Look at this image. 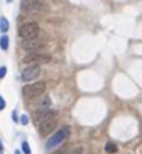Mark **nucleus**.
Wrapping results in <instances>:
<instances>
[{
	"label": "nucleus",
	"instance_id": "obj_9",
	"mask_svg": "<svg viewBox=\"0 0 142 154\" xmlns=\"http://www.w3.org/2000/svg\"><path fill=\"white\" fill-rule=\"evenodd\" d=\"M50 104H52L50 98H49V97H45L43 100H41V101L38 102V109H39V111H42V109H49Z\"/></svg>",
	"mask_w": 142,
	"mask_h": 154
},
{
	"label": "nucleus",
	"instance_id": "obj_4",
	"mask_svg": "<svg viewBox=\"0 0 142 154\" xmlns=\"http://www.w3.org/2000/svg\"><path fill=\"white\" fill-rule=\"evenodd\" d=\"M38 34H39V25L36 23H27L18 29V35L24 39H36Z\"/></svg>",
	"mask_w": 142,
	"mask_h": 154
},
{
	"label": "nucleus",
	"instance_id": "obj_16",
	"mask_svg": "<svg viewBox=\"0 0 142 154\" xmlns=\"http://www.w3.org/2000/svg\"><path fill=\"white\" fill-rule=\"evenodd\" d=\"M6 73H7V69H6L4 66H1V67H0V79H4Z\"/></svg>",
	"mask_w": 142,
	"mask_h": 154
},
{
	"label": "nucleus",
	"instance_id": "obj_14",
	"mask_svg": "<svg viewBox=\"0 0 142 154\" xmlns=\"http://www.w3.org/2000/svg\"><path fill=\"white\" fill-rule=\"evenodd\" d=\"M20 122L22 123L24 126H27L29 123V119H28V116L27 115H21V118H20Z\"/></svg>",
	"mask_w": 142,
	"mask_h": 154
},
{
	"label": "nucleus",
	"instance_id": "obj_19",
	"mask_svg": "<svg viewBox=\"0 0 142 154\" xmlns=\"http://www.w3.org/2000/svg\"><path fill=\"white\" fill-rule=\"evenodd\" d=\"M13 119H14V121H17V112H14V114H13Z\"/></svg>",
	"mask_w": 142,
	"mask_h": 154
},
{
	"label": "nucleus",
	"instance_id": "obj_7",
	"mask_svg": "<svg viewBox=\"0 0 142 154\" xmlns=\"http://www.w3.org/2000/svg\"><path fill=\"white\" fill-rule=\"evenodd\" d=\"M22 48L28 52H39L42 48H45V44L42 41H36V39H29L27 41L25 39L22 42Z\"/></svg>",
	"mask_w": 142,
	"mask_h": 154
},
{
	"label": "nucleus",
	"instance_id": "obj_15",
	"mask_svg": "<svg viewBox=\"0 0 142 154\" xmlns=\"http://www.w3.org/2000/svg\"><path fill=\"white\" fill-rule=\"evenodd\" d=\"M82 153H84V149H82V147H75V149L71 150L70 154H82Z\"/></svg>",
	"mask_w": 142,
	"mask_h": 154
},
{
	"label": "nucleus",
	"instance_id": "obj_3",
	"mask_svg": "<svg viewBox=\"0 0 142 154\" xmlns=\"http://www.w3.org/2000/svg\"><path fill=\"white\" fill-rule=\"evenodd\" d=\"M20 8L24 13H41L48 10L42 0H22L20 3Z\"/></svg>",
	"mask_w": 142,
	"mask_h": 154
},
{
	"label": "nucleus",
	"instance_id": "obj_5",
	"mask_svg": "<svg viewBox=\"0 0 142 154\" xmlns=\"http://www.w3.org/2000/svg\"><path fill=\"white\" fill-rule=\"evenodd\" d=\"M49 60H50V56L43 55L41 52H28L27 56L22 57V63H27V65H41Z\"/></svg>",
	"mask_w": 142,
	"mask_h": 154
},
{
	"label": "nucleus",
	"instance_id": "obj_1",
	"mask_svg": "<svg viewBox=\"0 0 142 154\" xmlns=\"http://www.w3.org/2000/svg\"><path fill=\"white\" fill-rule=\"evenodd\" d=\"M46 88V83L45 81H36V83H32V84H27L22 87V95L28 100H32V98H36L39 95L45 93Z\"/></svg>",
	"mask_w": 142,
	"mask_h": 154
},
{
	"label": "nucleus",
	"instance_id": "obj_23",
	"mask_svg": "<svg viewBox=\"0 0 142 154\" xmlns=\"http://www.w3.org/2000/svg\"><path fill=\"white\" fill-rule=\"evenodd\" d=\"M0 154H3V150H0Z\"/></svg>",
	"mask_w": 142,
	"mask_h": 154
},
{
	"label": "nucleus",
	"instance_id": "obj_17",
	"mask_svg": "<svg viewBox=\"0 0 142 154\" xmlns=\"http://www.w3.org/2000/svg\"><path fill=\"white\" fill-rule=\"evenodd\" d=\"M4 108H6V101H4L3 97H0V111L4 109Z\"/></svg>",
	"mask_w": 142,
	"mask_h": 154
},
{
	"label": "nucleus",
	"instance_id": "obj_22",
	"mask_svg": "<svg viewBox=\"0 0 142 154\" xmlns=\"http://www.w3.org/2000/svg\"><path fill=\"white\" fill-rule=\"evenodd\" d=\"M11 2H13V0H7V3H11Z\"/></svg>",
	"mask_w": 142,
	"mask_h": 154
},
{
	"label": "nucleus",
	"instance_id": "obj_11",
	"mask_svg": "<svg viewBox=\"0 0 142 154\" xmlns=\"http://www.w3.org/2000/svg\"><path fill=\"white\" fill-rule=\"evenodd\" d=\"M105 150H106V153L107 154H114V153H117V146H116L114 143L109 142V143H106Z\"/></svg>",
	"mask_w": 142,
	"mask_h": 154
},
{
	"label": "nucleus",
	"instance_id": "obj_12",
	"mask_svg": "<svg viewBox=\"0 0 142 154\" xmlns=\"http://www.w3.org/2000/svg\"><path fill=\"white\" fill-rule=\"evenodd\" d=\"M8 42H10L8 37L7 35H3V37L0 38V48L3 49V51H7L8 49Z\"/></svg>",
	"mask_w": 142,
	"mask_h": 154
},
{
	"label": "nucleus",
	"instance_id": "obj_21",
	"mask_svg": "<svg viewBox=\"0 0 142 154\" xmlns=\"http://www.w3.org/2000/svg\"><path fill=\"white\" fill-rule=\"evenodd\" d=\"M0 150H3V144H1V140H0Z\"/></svg>",
	"mask_w": 142,
	"mask_h": 154
},
{
	"label": "nucleus",
	"instance_id": "obj_13",
	"mask_svg": "<svg viewBox=\"0 0 142 154\" xmlns=\"http://www.w3.org/2000/svg\"><path fill=\"white\" fill-rule=\"evenodd\" d=\"M21 149H22V153H24V154H31V149H29V144L27 142H22Z\"/></svg>",
	"mask_w": 142,
	"mask_h": 154
},
{
	"label": "nucleus",
	"instance_id": "obj_20",
	"mask_svg": "<svg viewBox=\"0 0 142 154\" xmlns=\"http://www.w3.org/2000/svg\"><path fill=\"white\" fill-rule=\"evenodd\" d=\"M14 154H21V151L20 150H16V151H14Z\"/></svg>",
	"mask_w": 142,
	"mask_h": 154
},
{
	"label": "nucleus",
	"instance_id": "obj_10",
	"mask_svg": "<svg viewBox=\"0 0 142 154\" xmlns=\"http://www.w3.org/2000/svg\"><path fill=\"white\" fill-rule=\"evenodd\" d=\"M8 28H10V24H8V21L6 17H1L0 18V31L1 32H7Z\"/></svg>",
	"mask_w": 142,
	"mask_h": 154
},
{
	"label": "nucleus",
	"instance_id": "obj_6",
	"mask_svg": "<svg viewBox=\"0 0 142 154\" xmlns=\"http://www.w3.org/2000/svg\"><path fill=\"white\" fill-rule=\"evenodd\" d=\"M39 74H41V67H39V65H29L24 69L22 74H21V79L24 81H32V80H35L36 77H39Z\"/></svg>",
	"mask_w": 142,
	"mask_h": 154
},
{
	"label": "nucleus",
	"instance_id": "obj_18",
	"mask_svg": "<svg viewBox=\"0 0 142 154\" xmlns=\"http://www.w3.org/2000/svg\"><path fill=\"white\" fill-rule=\"evenodd\" d=\"M54 154H67V151L65 150H59V151H56Z\"/></svg>",
	"mask_w": 142,
	"mask_h": 154
},
{
	"label": "nucleus",
	"instance_id": "obj_2",
	"mask_svg": "<svg viewBox=\"0 0 142 154\" xmlns=\"http://www.w3.org/2000/svg\"><path fill=\"white\" fill-rule=\"evenodd\" d=\"M68 134H70V128H67V126H63L61 129L57 130L56 133L53 134L52 137H50L48 142H46V150H53L54 147L60 146L61 143H63L65 139L68 137Z\"/></svg>",
	"mask_w": 142,
	"mask_h": 154
},
{
	"label": "nucleus",
	"instance_id": "obj_8",
	"mask_svg": "<svg viewBox=\"0 0 142 154\" xmlns=\"http://www.w3.org/2000/svg\"><path fill=\"white\" fill-rule=\"evenodd\" d=\"M56 125H57L56 119H49V121H45V122H42V123H39L41 134L42 136H46V134L52 133L53 130H54V128H56Z\"/></svg>",
	"mask_w": 142,
	"mask_h": 154
}]
</instances>
